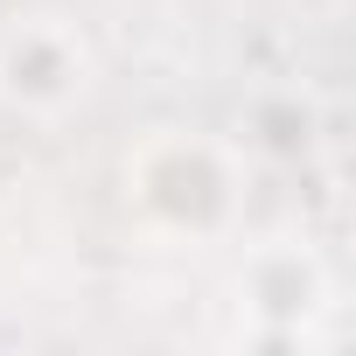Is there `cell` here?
<instances>
[{"label":"cell","mask_w":356,"mask_h":356,"mask_svg":"<svg viewBox=\"0 0 356 356\" xmlns=\"http://www.w3.org/2000/svg\"><path fill=\"white\" fill-rule=\"evenodd\" d=\"M126 189L147 217H161L168 231H217L231 217V168L217 147L161 133L126 161Z\"/></svg>","instance_id":"1"},{"label":"cell","mask_w":356,"mask_h":356,"mask_svg":"<svg viewBox=\"0 0 356 356\" xmlns=\"http://www.w3.org/2000/svg\"><path fill=\"white\" fill-rule=\"evenodd\" d=\"M91 91V49L70 22L35 15L0 35V98L15 112H63Z\"/></svg>","instance_id":"2"},{"label":"cell","mask_w":356,"mask_h":356,"mask_svg":"<svg viewBox=\"0 0 356 356\" xmlns=\"http://www.w3.org/2000/svg\"><path fill=\"white\" fill-rule=\"evenodd\" d=\"M238 307L252 314V342H300L307 314L328 307V273L293 245H266L238 273Z\"/></svg>","instance_id":"3"}]
</instances>
